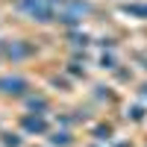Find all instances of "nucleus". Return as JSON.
I'll use <instances>...</instances> for the list:
<instances>
[{"mask_svg": "<svg viewBox=\"0 0 147 147\" xmlns=\"http://www.w3.org/2000/svg\"><path fill=\"white\" fill-rule=\"evenodd\" d=\"M18 9L27 18L38 21V24H50L53 21V6L47 3V0H18Z\"/></svg>", "mask_w": 147, "mask_h": 147, "instance_id": "nucleus-1", "label": "nucleus"}, {"mask_svg": "<svg viewBox=\"0 0 147 147\" xmlns=\"http://www.w3.org/2000/svg\"><path fill=\"white\" fill-rule=\"evenodd\" d=\"M30 91V82L21 80V77H0V94H9V97H21Z\"/></svg>", "mask_w": 147, "mask_h": 147, "instance_id": "nucleus-2", "label": "nucleus"}, {"mask_svg": "<svg viewBox=\"0 0 147 147\" xmlns=\"http://www.w3.org/2000/svg\"><path fill=\"white\" fill-rule=\"evenodd\" d=\"M21 127L27 129V132H32V136H44L47 132V121H44V115H24L21 118Z\"/></svg>", "mask_w": 147, "mask_h": 147, "instance_id": "nucleus-3", "label": "nucleus"}, {"mask_svg": "<svg viewBox=\"0 0 147 147\" xmlns=\"http://www.w3.org/2000/svg\"><path fill=\"white\" fill-rule=\"evenodd\" d=\"M24 41H3V53L9 56V59H27V56H32V47H21Z\"/></svg>", "mask_w": 147, "mask_h": 147, "instance_id": "nucleus-4", "label": "nucleus"}, {"mask_svg": "<svg viewBox=\"0 0 147 147\" xmlns=\"http://www.w3.org/2000/svg\"><path fill=\"white\" fill-rule=\"evenodd\" d=\"M50 147H68V144H74V138H71V132H53L50 138Z\"/></svg>", "mask_w": 147, "mask_h": 147, "instance_id": "nucleus-5", "label": "nucleus"}, {"mask_svg": "<svg viewBox=\"0 0 147 147\" xmlns=\"http://www.w3.org/2000/svg\"><path fill=\"white\" fill-rule=\"evenodd\" d=\"M3 147H21V136L18 132H3Z\"/></svg>", "mask_w": 147, "mask_h": 147, "instance_id": "nucleus-6", "label": "nucleus"}, {"mask_svg": "<svg viewBox=\"0 0 147 147\" xmlns=\"http://www.w3.org/2000/svg\"><path fill=\"white\" fill-rule=\"evenodd\" d=\"M30 109H35V112H44V109H47V100H44V97H30Z\"/></svg>", "mask_w": 147, "mask_h": 147, "instance_id": "nucleus-7", "label": "nucleus"}, {"mask_svg": "<svg viewBox=\"0 0 147 147\" xmlns=\"http://www.w3.org/2000/svg\"><path fill=\"white\" fill-rule=\"evenodd\" d=\"M94 136H97V141H109V136H112V127H97Z\"/></svg>", "mask_w": 147, "mask_h": 147, "instance_id": "nucleus-8", "label": "nucleus"}, {"mask_svg": "<svg viewBox=\"0 0 147 147\" xmlns=\"http://www.w3.org/2000/svg\"><path fill=\"white\" fill-rule=\"evenodd\" d=\"M85 9H88L85 3H74V12H85ZM62 21H65V24H77V18H74V15H65Z\"/></svg>", "mask_w": 147, "mask_h": 147, "instance_id": "nucleus-9", "label": "nucleus"}, {"mask_svg": "<svg viewBox=\"0 0 147 147\" xmlns=\"http://www.w3.org/2000/svg\"><path fill=\"white\" fill-rule=\"evenodd\" d=\"M127 118H129V121H141V118H144V109H141V106H132L129 112H127Z\"/></svg>", "mask_w": 147, "mask_h": 147, "instance_id": "nucleus-10", "label": "nucleus"}, {"mask_svg": "<svg viewBox=\"0 0 147 147\" xmlns=\"http://www.w3.org/2000/svg\"><path fill=\"white\" fill-rule=\"evenodd\" d=\"M115 147H129V144H127V141H121V144H115Z\"/></svg>", "mask_w": 147, "mask_h": 147, "instance_id": "nucleus-11", "label": "nucleus"}, {"mask_svg": "<svg viewBox=\"0 0 147 147\" xmlns=\"http://www.w3.org/2000/svg\"><path fill=\"white\" fill-rule=\"evenodd\" d=\"M141 94H144V97H147V85H144V88H141Z\"/></svg>", "mask_w": 147, "mask_h": 147, "instance_id": "nucleus-12", "label": "nucleus"}]
</instances>
